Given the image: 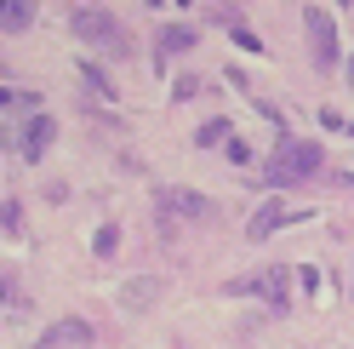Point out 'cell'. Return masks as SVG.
I'll return each instance as SVG.
<instances>
[{
  "mask_svg": "<svg viewBox=\"0 0 354 349\" xmlns=\"http://www.w3.org/2000/svg\"><path fill=\"white\" fill-rule=\"evenodd\" d=\"M320 161H326V149H320V143H308V138H280L274 161L263 166V184H269V189H292V184H308V178L320 172Z\"/></svg>",
  "mask_w": 354,
  "mask_h": 349,
  "instance_id": "cell-1",
  "label": "cell"
},
{
  "mask_svg": "<svg viewBox=\"0 0 354 349\" xmlns=\"http://www.w3.org/2000/svg\"><path fill=\"white\" fill-rule=\"evenodd\" d=\"M69 29H75L80 40H92V46H109V52H126V46H131L126 29L115 24V12H103V6H75V12H69Z\"/></svg>",
  "mask_w": 354,
  "mask_h": 349,
  "instance_id": "cell-2",
  "label": "cell"
},
{
  "mask_svg": "<svg viewBox=\"0 0 354 349\" xmlns=\"http://www.w3.org/2000/svg\"><path fill=\"white\" fill-rule=\"evenodd\" d=\"M223 292H229V298H240V292H263V298H269V310H286V292H292V269H286V264H269V269H257V275L229 280Z\"/></svg>",
  "mask_w": 354,
  "mask_h": 349,
  "instance_id": "cell-3",
  "label": "cell"
},
{
  "mask_svg": "<svg viewBox=\"0 0 354 349\" xmlns=\"http://www.w3.org/2000/svg\"><path fill=\"white\" fill-rule=\"evenodd\" d=\"M303 29H308L315 69H337V17H331L326 6H308V12H303Z\"/></svg>",
  "mask_w": 354,
  "mask_h": 349,
  "instance_id": "cell-4",
  "label": "cell"
},
{
  "mask_svg": "<svg viewBox=\"0 0 354 349\" xmlns=\"http://www.w3.org/2000/svg\"><path fill=\"white\" fill-rule=\"evenodd\" d=\"M154 201H160L166 212H177V217H189V224H206V217H217V201H212V195L183 189V184H160V189H154Z\"/></svg>",
  "mask_w": 354,
  "mask_h": 349,
  "instance_id": "cell-5",
  "label": "cell"
},
{
  "mask_svg": "<svg viewBox=\"0 0 354 349\" xmlns=\"http://www.w3.org/2000/svg\"><path fill=\"white\" fill-rule=\"evenodd\" d=\"M92 321H80V315H63V321H52L46 332H40V343L35 349H92Z\"/></svg>",
  "mask_w": 354,
  "mask_h": 349,
  "instance_id": "cell-6",
  "label": "cell"
},
{
  "mask_svg": "<svg viewBox=\"0 0 354 349\" xmlns=\"http://www.w3.org/2000/svg\"><path fill=\"white\" fill-rule=\"evenodd\" d=\"M303 217H308V206H286V201H269L263 212H252L246 235H252V241H269L274 229H286V224H303Z\"/></svg>",
  "mask_w": 354,
  "mask_h": 349,
  "instance_id": "cell-7",
  "label": "cell"
},
{
  "mask_svg": "<svg viewBox=\"0 0 354 349\" xmlns=\"http://www.w3.org/2000/svg\"><path fill=\"white\" fill-rule=\"evenodd\" d=\"M52 138H57V120L35 109V115L24 120V138H17V149H24V161H40V155L52 149Z\"/></svg>",
  "mask_w": 354,
  "mask_h": 349,
  "instance_id": "cell-8",
  "label": "cell"
},
{
  "mask_svg": "<svg viewBox=\"0 0 354 349\" xmlns=\"http://www.w3.org/2000/svg\"><path fill=\"white\" fill-rule=\"evenodd\" d=\"M154 298H160V280H154V275H138V280H126V287H120V303H126V310H149V303Z\"/></svg>",
  "mask_w": 354,
  "mask_h": 349,
  "instance_id": "cell-9",
  "label": "cell"
},
{
  "mask_svg": "<svg viewBox=\"0 0 354 349\" xmlns=\"http://www.w3.org/2000/svg\"><path fill=\"white\" fill-rule=\"evenodd\" d=\"M189 46H194V29H183V24L171 29V24H166V29H160V40H154V57L166 63L171 52H189Z\"/></svg>",
  "mask_w": 354,
  "mask_h": 349,
  "instance_id": "cell-10",
  "label": "cell"
},
{
  "mask_svg": "<svg viewBox=\"0 0 354 349\" xmlns=\"http://www.w3.org/2000/svg\"><path fill=\"white\" fill-rule=\"evenodd\" d=\"M29 24H35L29 0H0V29H29Z\"/></svg>",
  "mask_w": 354,
  "mask_h": 349,
  "instance_id": "cell-11",
  "label": "cell"
},
{
  "mask_svg": "<svg viewBox=\"0 0 354 349\" xmlns=\"http://www.w3.org/2000/svg\"><path fill=\"white\" fill-rule=\"evenodd\" d=\"M229 138H234V126H229V115H217V120H206L201 132H194V143H201V149H212V143H229Z\"/></svg>",
  "mask_w": 354,
  "mask_h": 349,
  "instance_id": "cell-12",
  "label": "cell"
},
{
  "mask_svg": "<svg viewBox=\"0 0 354 349\" xmlns=\"http://www.w3.org/2000/svg\"><path fill=\"white\" fill-rule=\"evenodd\" d=\"M80 75H86V86H92L97 98H115V80L103 75V63H80Z\"/></svg>",
  "mask_w": 354,
  "mask_h": 349,
  "instance_id": "cell-13",
  "label": "cell"
},
{
  "mask_svg": "<svg viewBox=\"0 0 354 349\" xmlns=\"http://www.w3.org/2000/svg\"><path fill=\"white\" fill-rule=\"evenodd\" d=\"M115 247H120V229H115V224H103V229L92 235V252H97V258H115Z\"/></svg>",
  "mask_w": 354,
  "mask_h": 349,
  "instance_id": "cell-14",
  "label": "cell"
},
{
  "mask_svg": "<svg viewBox=\"0 0 354 349\" xmlns=\"http://www.w3.org/2000/svg\"><path fill=\"white\" fill-rule=\"evenodd\" d=\"M223 155H229L234 166H252V143H246V138H229V143H223Z\"/></svg>",
  "mask_w": 354,
  "mask_h": 349,
  "instance_id": "cell-15",
  "label": "cell"
},
{
  "mask_svg": "<svg viewBox=\"0 0 354 349\" xmlns=\"http://www.w3.org/2000/svg\"><path fill=\"white\" fill-rule=\"evenodd\" d=\"M229 35H234V46H246V52H263V35H252L246 24H234Z\"/></svg>",
  "mask_w": 354,
  "mask_h": 349,
  "instance_id": "cell-16",
  "label": "cell"
},
{
  "mask_svg": "<svg viewBox=\"0 0 354 349\" xmlns=\"http://www.w3.org/2000/svg\"><path fill=\"white\" fill-rule=\"evenodd\" d=\"M0 224H6V229H24V212H17V201L0 206Z\"/></svg>",
  "mask_w": 354,
  "mask_h": 349,
  "instance_id": "cell-17",
  "label": "cell"
},
{
  "mask_svg": "<svg viewBox=\"0 0 354 349\" xmlns=\"http://www.w3.org/2000/svg\"><path fill=\"white\" fill-rule=\"evenodd\" d=\"M194 92H201V80H194V75H183V80L171 86V98H194Z\"/></svg>",
  "mask_w": 354,
  "mask_h": 349,
  "instance_id": "cell-18",
  "label": "cell"
}]
</instances>
